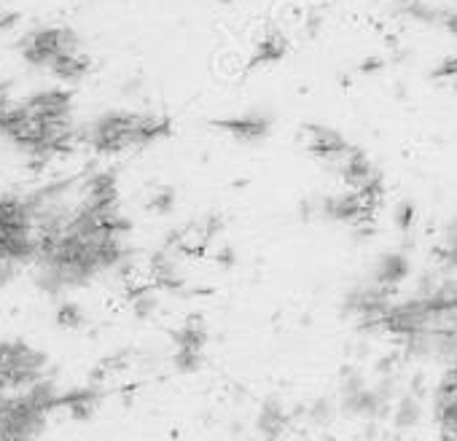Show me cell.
<instances>
[{
    "mask_svg": "<svg viewBox=\"0 0 457 441\" xmlns=\"http://www.w3.org/2000/svg\"><path fill=\"white\" fill-rule=\"evenodd\" d=\"M41 218L33 194H0V288L33 270Z\"/></svg>",
    "mask_w": 457,
    "mask_h": 441,
    "instance_id": "1",
    "label": "cell"
},
{
    "mask_svg": "<svg viewBox=\"0 0 457 441\" xmlns=\"http://www.w3.org/2000/svg\"><path fill=\"white\" fill-rule=\"evenodd\" d=\"M172 124L164 116L154 113H129V111H108L97 116L84 132L81 140L100 156H113L129 148L151 146L167 137Z\"/></svg>",
    "mask_w": 457,
    "mask_h": 441,
    "instance_id": "2",
    "label": "cell"
},
{
    "mask_svg": "<svg viewBox=\"0 0 457 441\" xmlns=\"http://www.w3.org/2000/svg\"><path fill=\"white\" fill-rule=\"evenodd\" d=\"M49 379V366L41 350L20 339L0 342V393H28Z\"/></svg>",
    "mask_w": 457,
    "mask_h": 441,
    "instance_id": "3",
    "label": "cell"
},
{
    "mask_svg": "<svg viewBox=\"0 0 457 441\" xmlns=\"http://www.w3.org/2000/svg\"><path fill=\"white\" fill-rule=\"evenodd\" d=\"M379 204L369 202L366 196H361L358 191H342V194H331L326 196L318 210L323 218L334 220V224H350V227H369V220L374 218V210Z\"/></svg>",
    "mask_w": 457,
    "mask_h": 441,
    "instance_id": "4",
    "label": "cell"
},
{
    "mask_svg": "<svg viewBox=\"0 0 457 441\" xmlns=\"http://www.w3.org/2000/svg\"><path fill=\"white\" fill-rule=\"evenodd\" d=\"M175 369L183 374H191L202 366L204 361V347H207V326L199 315L188 318L178 331H175Z\"/></svg>",
    "mask_w": 457,
    "mask_h": 441,
    "instance_id": "5",
    "label": "cell"
},
{
    "mask_svg": "<svg viewBox=\"0 0 457 441\" xmlns=\"http://www.w3.org/2000/svg\"><path fill=\"white\" fill-rule=\"evenodd\" d=\"M409 275H411V262H409V256H406L403 251H387V254H382V256L374 262L369 280L377 283V286H382V288H387V291H393V288L403 286V283L409 280Z\"/></svg>",
    "mask_w": 457,
    "mask_h": 441,
    "instance_id": "6",
    "label": "cell"
},
{
    "mask_svg": "<svg viewBox=\"0 0 457 441\" xmlns=\"http://www.w3.org/2000/svg\"><path fill=\"white\" fill-rule=\"evenodd\" d=\"M288 422H291V412L286 409V404L278 395H270L262 401L259 417H256V430H259V436H264V441L283 438V433L288 430Z\"/></svg>",
    "mask_w": 457,
    "mask_h": 441,
    "instance_id": "7",
    "label": "cell"
},
{
    "mask_svg": "<svg viewBox=\"0 0 457 441\" xmlns=\"http://www.w3.org/2000/svg\"><path fill=\"white\" fill-rule=\"evenodd\" d=\"M237 140H262L270 132V119L267 116H240V119H228L218 124Z\"/></svg>",
    "mask_w": 457,
    "mask_h": 441,
    "instance_id": "8",
    "label": "cell"
},
{
    "mask_svg": "<svg viewBox=\"0 0 457 441\" xmlns=\"http://www.w3.org/2000/svg\"><path fill=\"white\" fill-rule=\"evenodd\" d=\"M92 68V60L84 57V54H60L54 62H52V73L60 79V81H81Z\"/></svg>",
    "mask_w": 457,
    "mask_h": 441,
    "instance_id": "9",
    "label": "cell"
},
{
    "mask_svg": "<svg viewBox=\"0 0 457 441\" xmlns=\"http://www.w3.org/2000/svg\"><path fill=\"white\" fill-rule=\"evenodd\" d=\"M422 417L420 409V395L417 393H403L395 406H393V428L395 430H411Z\"/></svg>",
    "mask_w": 457,
    "mask_h": 441,
    "instance_id": "10",
    "label": "cell"
},
{
    "mask_svg": "<svg viewBox=\"0 0 457 441\" xmlns=\"http://www.w3.org/2000/svg\"><path fill=\"white\" fill-rule=\"evenodd\" d=\"M334 414H337V406H334V401H328V398H318V401L307 409V417H310V422H315V425H328V422L334 420Z\"/></svg>",
    "mask_w": 457,
    "mask_h": 441,
    "instance_id": "11",
    "label": "cell"
},
{
    "mask_svg": "<svg viewBox=\"0 0 457 441\" xmlns=\"http://www.w3.org/2000/svg\"><path fill=\"white\" fill-rule=\"evenodd\" d=\"M393 218H395V224L401 232H409L414 227V218H417V210L411 202H398L395 210H393Z\"/></svg>",
    "mask_w": 457,
    "mask_h": 441,
    "instance_id": "12",
    "label": "cell"
},
{
    "mask_svg": "<svg viewBox=\"0 0 457 441\" xmlns=\"http://www.w3.org/2000/svg\"><path fill=\"white\" fill-rule=\"evenodd\" d=\"M449 248H457V215L446 224L444 229V240H441V251H449Z\"/></svg>",
    "mask_w": 457,
    "mask_h": 441,
    "instance_id": "13",
    "label": "cell"
},
{
    "mask_svg": "<svg viewBox=\"0 0 457 441\" xmlns=\"http://www.w3.org/2000/svg\"><path fill=\"white\" fill-rule=\"evenodd\" d=\"M20 20H22V14H17V12H0V36L14 30L20 25Z\"/></svg>",
    "mask_w": 457,
    "mask_h": 441,
    "instance_id": "14",
    "label": "cell"
},
{
    "mask_svg": "<svg viewBox=\"0 0 457 441\" xmlns=\"http://www.w3.org/2000/svg\"><path fill=\"white\" fill-rule=\"evenodd\" d=\"M172 202H175V194H172V191H162V194L154 199V207L162 210V212H167V210L172 207Z\"/></svg>",
    "mask_w": 457,
    "mask_h": 441,
    "instance_id": "15",
    "label": "cell"
},
{
    "mask_svg": "<svg viewBox=\"0 0 457 441\" xmlns=\"http://www.w3.org/2000/svg\"><path fill=\"white\" fill-rule=\"evenodd\" d=\"M218 262H220L223 267H232V262H235V254H232V248H220V254H218Z\"/></svg>",
    "mask_w": 457,
    "mask_h": 441,
    "instance_id": "16",
    "label": "cell"
}]
</instances>
